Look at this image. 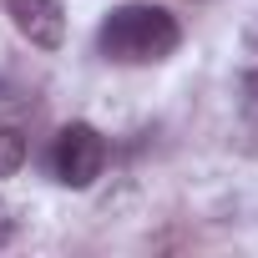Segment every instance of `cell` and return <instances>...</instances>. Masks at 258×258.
<instances>
[{"instance_id": "obj_5", "label": "cell", "mask_w": 258, "mask_h": 258, "mask_svg": "<svg viewBox=\"0 0 258 258\" xmlns=\"http://www.w3.org/2000/svg\"><path fill=\"white\" fill-rule=\"evenodd\" d=\"M11 238H16V218H11V208H6V203H0V248H6Z\"/></svg>"}, {"instance_id": "obj_2", "label": "cell", "mask_w": 258, "mask_h": 258, "mask_svg": "<svg viewBox=\"0 0 258 258\" xmlns=\"http://www.w3.org/2000/svg\"><path fill=\"white\" fill-rule=\"evenodd\" d=\"M106 167V137L91 121H71L51 142V177L61 187H91Z\"/></svg>"}, {"instance_id": "obj_1", "label": "cell", "mask_w": 258, "mask_h": 258, "mask_svg": "<svg viewBox=\"0 0 258 258\" xmlns=\"http://www.w3.org/2000/svg\"><path fill=\"white\" fill-rule=\"evenodd\" d=\"M177 46H182L177 16L167 6H152V0H126V6H116L101 21V31H96V51L106 61H121V66L167 61Z\"/></svg>"}, {"instance_id": "obj_3", "label": "cell", "mask_w": 258, "mask_h": 258, "mask_svg": "<svg viewBox=\"0 0 258 258\" xmlns=\"http://www.w3.org/2000/svg\"><path fill=\"white\" fill-rule=\"evenodd\" d=\"M6 16L31 46L41 51L66 46V0H6Z\"/></svg>"}, {"instance_id": "obj_4", "label": "cell", "mask_w": 258, "mask_h": 258, "mask_svg": "<svg viewBox=\"0 0 258 258\" xmlns=\"http://www.w3.org/2000/svg\"><path fill=\"white\" fill-rule=\"evenodd\" d=\"M31 147H26V132H16V126H0V177H16L26 167Z\"/></svg>"}]
</instances>
